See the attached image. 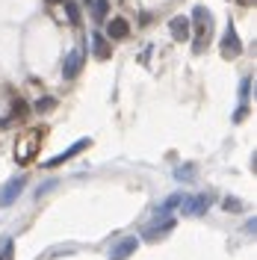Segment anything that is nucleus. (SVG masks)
Masks as SVG:
<instances>
[{
  "label": "nucleus",
  "instance_id": "1",
  "mask_svg": "<svg viewBox=\"0 0 257 260\" xmlns=\"http://www.w3.org/2000/svg\"><path fill=\"white\" fill-rule=\"evenodd\" d=\"M192 21H198V30H195V36H198V39H195L192 48H195V53H201V50H204V36L210 39V30H213V15H210L204 6H195Z\"/></svg>",
  "mask_w": 257,
  "mask_h": 260
},
{
  "label": "nucleus",
  "instance_id": "2",
  "mask_svg": "<svg viewBox=\"0 0 257 260\" xmlns=\"http://www.w3.org/2000/svg\"><path fill=\"white\" fill-rule=\"evenodd\" d=\"M213 204V195H183L180 198V213L183 216H198V213H204Z\"/></svg>",
  "mask_w": 257,
  "mask_h": 260
},
{
  "label": "nucleus",
  "instance_id": "3",
  "mask_svg": "<svg viewBox=\"0 0 257 260\" xmlns=\"http://www.w3.org/2000/svg\"><path fill=\"white\" fill-rule=\"evenodd\" d=\"M24 186H27V178L24 175H18V178H12L6 186H3V192H0V204L3 207H9V204H15L18 195L24 192Z\"/></svg>",
  "mask_w": 257,
  "mask_h": 260
},
{
  "label": "nucleus",
  "instance_id": "4",
  "mask_svg": "<svg viewBox=\"0 0 257 260\" xmlns=\"http://www.w3.org/2000/svg\"><path fill=\"white\" fill-rule=\"evenodd\" d=\"M80 68H83V50L80 48L68 50L65 59H62V77L65 80H74V77L80 74Z\"/></svg>",
  "mask_w": 257,
  "mask_h": 260
},
{
  "label": "nucleus",
  "instance_id": "5",
  "mask_svg": "<svg viewBox=\"0 0 257 260\" xmlns=\"http://www.w3.org/2000/svg\"><path fill=\"white\" fill-rule=\"evenodd\" d=\"M240 53H242V42H240V36H237V30H234V24H228L225 36H222V56L234 59Z\"/></svg>",
  "mask_w": 257,
  "mask_h": 260
},
{
  "label": "nucleus",
  "instance_id": "6",
  "mask_svg": "<svg viewBox=\"0 0 257 260\" xmlns=\"http://www.w3.org/2000/svg\"><path fill=\"white\" fill-rule=\"evenodd\" d=\"M89 145H92V139H77V142H74V145L68 148V151H62V154H56V157H50V160L45 162V166H48V169H53V166H62L65 160H71V157H77V154H83V151H86Z\"/></svg>",
  "mask_w": 257,
  "mask_h": 260
},
{
  "label": "nucleus",
  "instance_id": "7",
  "mask_svg": "<svg viewBox=\"0 0 257 260\" xmlns=\"http://www.w3.org/2000/svg\"><path fill=\"white\" fill-rule=\"evenodd\" d=\"M169 30H172V39H175V42H189V36H192V21L186 15H177V18H172Z\"/></svg>",
  "mask_w": 257,
  "mask_h": 260
},
{
  "label": "nucleus",
  "instance_id": "8",
  "mask_svg": "<svg viewBox=\"0 0 257 260\" xmlns=\"http://www.w3.org/2000/svg\"><path fill=\"white\" fill-rule=\"evenodd\" d=\"M136 245H139L136 237H121V240L110 248V260H127L130 254L136 251Z\"/></svg>",
  "mask_w": 257,
  "mask_h": 260
},
{
  "label": "nucleus",
  "instance_id": "9",
  "mask_svg": "<svg viewBox=\"0 0 257 260\" xmlns=\"http://www.w3.org/2000/svg\"><path fill=\"white\" fill-rule=\"evenodd\" d=\"M42 139V130H33L30 136H27V142L21 145V151H15V157L18 162H30L33 160V154H36V142Z\"/></svg>",
  "mask_w": 257,
  "mask_h": 260
},
{
  "label": "nucleus",
  "instance_id": "10",
  "mask_svg": "<svg viewBox=\"0 0 257 260\" xmlns=\"http://www.w3.org/2000/svg\"><path fill=\"white\" fill-rule=\"evenodd\" d=\"M127 32H130V24L124 21V18H113L110 24H107V39L110 42H118V39H127Z\"/></svg>",
  "mask_w": 257,
  "mask_h": 260
},
{
  "label": "nucleus",
  "instance_id": "11",
  "mask_svg": "<svg viewBox=\"0 0 257 260\" xmlns=\"http://www.w3.org/2000/svg\"><path fill=\"white\" fill-rule=\"evenodd\" d=\"M172 228H175V219H169V216H166V222H157V225H151L148 228V231H145V237H148V240H157V237H163V234H169V231H172Z\"/></svg>",
  "mask_w": 257,
  "mask_h": 260
},
{
  "label": "nucleus",
  "instance_id": "12",
  "mask_svg": "<svg viewBox=\"0 0 257 260\" xmlns=\"http://www.w3.org/2000/svg\"><path fill=\"white\" fill-rule=\"evenodd\" d=\"M92 42H95V53L101 56V59H107L110 53H113V48H110V42L101 36V32H92Z\"/></svg>",
  "mask_w": 257,
  "mask_h": 260
},
{
  "label": "nucleus",
  "instance_id": "13",
  "mask_svg": "<svg viewBox=\"0 0 257 260\" xmlns=\"http://www.w3.org/2000/svg\"><path fill=\"white\" fill-rule=\"evenodd\" d=\"M92 15H95V21H104L110 15V0H92Z\"/></svg>",
  "mask_w": 257,
  "mask_h": 260
},
{
  "label": "nucleus",
  "instance_id": "14",
  "mask_svg": "<svg viewBox=\"0 0 257 260\" xmlns=\"http://www.w3.org/2000/svg\"><path fill=\"white\" fill-rule=\"evenodd\" d=\"M0 260H15V243L9 237L0 240Z\"/></svg>",
  "mask_w": 257,
  "mask_h": 260
},
{
  "label": "nucleus",
  "instance_id": "15",
  "mask_svg": "<svg viewBox=\"0 0 257 260\" xmlns=\"http://www.w3.org/2000/svg\"><path fill=\"white\" fill-rule=\"evenodd\" d=\"M36 110H39V113H50V110H56V98H39V101H36Z\"/></svg>",
  "mask_w": 257,
  "mask_h": 260
},
{
  "label": "nucleus",
  "instance_id": "16",
  "mask_svg": "<svg viewBox=\"0 0 257 260\" xmlns=\"http://www.w3.org/2000/svg\"><path fill=\"white\" fill-rule=\"evenodd\" d=\"M65 12H68V21H71L74 27L80 24V9H77V3H71V0H68V3H65Z\"/></svg>",
  "mask_w": 257,
  "mask_h": 260
},
{
  "label": "nucleus",
  "instance_id": "17",
  "mask_svg": "<svg viewBox=\"0 0 257 260\" xmlns=\"http://www.w3.org/2000/svg\"><path fill=\"white\" fill-rule=\"evenodd\" d=\"M248 89H251V77H242V83H240V101H242V107H248Z\"/></svg>",
  "mask_w": 257,
  "mask_h": 260
},
{
  "label": "nucleus",
  "instance_id": "18",
  "mask_svg": "<svg viewBox=\"0 0 257 260\" xmlns=\"http://www.w3.org/2000/svg\"><path fill=\"white\" fill-rule=\"evenodd\" d=\"M175 178L177 180H192L195 178V175H192V166H180V169L175 172Z\"/></svg>",
  "mask_w": 257,
  "mask_h": 260
},
{
  "label": "nucleus",
  "instance_id": "19",
  "mask_svg": "<svg viewBox=\"0 0 257 260\" xmlns=\"http://www.w3.org/2000/svg\"><path fill=\"white\" fill-rule=\"evenodd\" d=\"M225 207H228V210H242V204H240V201H231V198L225 201Z\"/></svg>",
  "mask_w": 257,
  "mask_h": 260
}]
</instances>
